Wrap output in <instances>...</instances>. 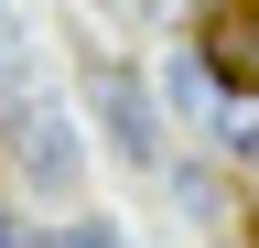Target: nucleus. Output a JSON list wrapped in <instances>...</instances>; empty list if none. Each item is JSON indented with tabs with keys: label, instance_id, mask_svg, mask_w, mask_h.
Masks as SVG:
<instances>
[{
	"label": "nucleus",
	"instance_id": "f257e3e1",
	"mask_svg": "<svg viewBox=\"0 0 259 248\" xmlns=\"http://www.w3.org/2000/svg\"><path fill=\"white\" fill-rule=\"evenodd\" d=\"M11 151H22L44 183H76V140H65V119H54V108H22V119H11Z\"/></svg>",
	"mask_w": 259,
	"mask_h": 248
},
{
	"label": "nucleus",
	"instance_id": "f03ea898",
	"mask_svg": "<svg viewBox=\"0 0 259 248\" xmlns=\"http://www.w3.org/2000/svg\"><path fill=\"white\" fill-rule=\"evenodd\" d=\"M97 108H108L119 151H151V108H141V86H130V76H97Z\"/></svg>",
	"mask_w": 259,
	"mask_h": 248
},
{
	"label": "nucleus",
	"instance_id": "7ed1b4c3",
	"mask_svg": "<svg viewBox=\"0 0 259 248\" xmlns=\"http://www.w3.org/2000/svg\"><path fill=\"white\" fill-rule=\"evenodd\" d=\"M0 65H11V11H0Z\"/></svg>",
	"mask_w": 259,
	"mask_h": 248
}]
</instances>
